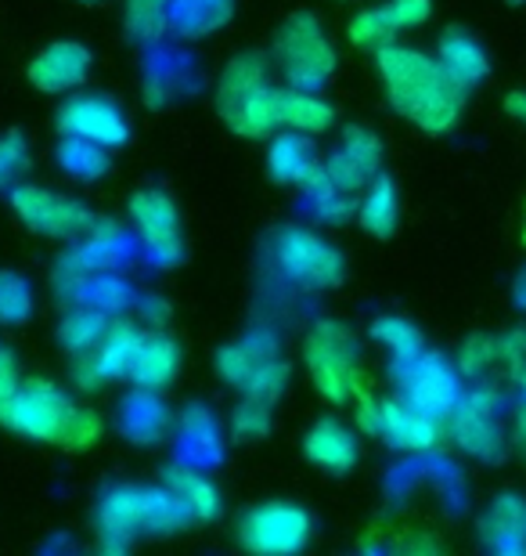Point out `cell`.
Masks as SVG:
<instances>
[{
  "label": "cell",
  "instance_id": "obj_31",
  "mask_svg": "<svg viewBox=\"0 0 526 556\" xmlns=\"http://www.w3.org/2000/svg\"><path fill=\"white\" fill-rule=\"evenodd\" d=\"M397 33H400V22L394 15V8H389V0L375 8H361L350 18V26H346L350 43H357V48H364V51L389 48V43H397Z\"/></svg>",
  "mask_w": 526,
  "mask_h": 556
},
{
  "label": "cell",
  "instance_id": "obj_29",
  "mask_svg": "<svg viewBox=\"0 0 526 556\" xmlns=\"http://www.w3.org/2000/svg\"><path fill=\"white\" fill-rule=\"evenodd\" d=\"M357 220L368 236L375 239H389L400 225V199H397V185L389 181L386 174H375L368 181L361 203H357Z\"/></svg>",
  "mask_w": 526,
  "mask_h": 556
},
{
  "label": "cell",
  "instance_id": "obj_13",
  "mask_svg": "<svg viewBox=\"0 0 526 556\" xmlns=\"http://www.w3.org/2000/svg\"><path fill=\"white\" fill-rule=\"evenodd\" d=\"M321 166L332 188H339L343 195H357V192H364L368 181H372L379 170H383V141L368 127H350L339 138V144L324 155Z\"/></svg>",
  "mask_w": 526,
  "mask_h": 556
},
{
  "label": "cell",
  "instance_id": "obj_18",
  "mask_svg": "<svg viewBox=\"0 0 526 556\" xmlns=\"http://www.w3.org/2000/svg\"><path fill=\"white\" fill-rule=\"evenodd\" d=\"M278 358V340L271 329H253L245 332L239 343H228L217 354V372L231 391H245L249 380L264 369L267 362Z\"/></svg>",
  "mask_w": 526,
  "mask_h": 556
},
{
  "label": "cell",
  "instance_id": "obj_36",
  "mask_svg": "<svg viewBox=\"0 0 526 556\" xmlns=\"http://www.w3.org/2000/svg\"><path fill=\"white\" fill-rule=\"evenodd\" d=\"M33 307H37V300H33L29 278L18 271H0V326H26Z\"/></svg>",
  "mask_w": 526,
  "mask_h": 556
},
{
  "label": "cell",
  "instance_id": "obj_6",
  "mask_svg": "<svg viewBox=\"0 0 526 556\" xmlns=\"http://www.w3.org/2000/svg\"><path fill=\"white\" fill-rule=\"evenodd\" d=\"M394 380H397V394L405 397V402L419 405L422 413H429L436 419L451 416L454 405L462 402V394H465L458 365L429 351H422L408 362H397Z\"/></svg>",
  "mask_w": 526,
  "mask_h": 556
},
{
  "label": "cell",
  "instance_id": "obj_24",
  "mask_svg": "<svg viewBox=\"0 0 526 556\" xmlns=\"http://www.w3.org/2000/svg\"><path fill=\"white\" fill-rule=\"evenodd\" d=\"M484 539L501 553H526V498L523 495H498L487 506L484 520Z\"/></svg>",
  "mask_w": 526,
  "mask_h": 556
},
{
  "label": "cell",
  "instance_id": "obj_25",
  "mask_svg": "<svg viewBox=\"0 0 526 556\" xmlns=\"http://www.w3.org/2000/svg\"><path fill=\"white\" fill-rule=\"evenodd\" d=\"M170 408H166L155 391H133L127 402H123L119 413V430L127 433L133 444H159L170 430Z\"/></svg>",
  "mask_w": 526,
  "mask_h": 556
},
{
  "label": "cell",
  "instance_id": "obj_3",
  "mask_svg": "<svg viewBox=\"0 0 526 556\" xmlns=\"http://www.w3.org/2000/svg\"><path fill=\"white\" fill-rule=\"evenodd\" d=\"M304 362L310 372V383L318 394L332 405L354 402V391L364 383L361 376V348L354 332L335 318H321L304 340Z\"/></svg>",
  "mask_w": 526,
  "mask_h": 556
},
{
  "label": "cell",
  "instance_id": "obj_12",
  "mask_svg": "<svg viewBox=\"0 0 526 556\" xmlns=\"http://www.w3.org/2000/svg\"><path fill=\"white\" fill-rule=\"evenodd\" d=\"M54 119H59L65 138H84L102 144V149H116L130 138L127 113L105 94H69Z\"/></svg>",
  "mask_w": 526,
  "mask_h": 556
},
{
  "label": "cell",
  "instance_id": "obj_34",
  "mask_svg": "<svg viewBox=\"0 0 526 556\" xmlns=\"http://www.w3.org/2000/svg\"><path fill=\"white\" fill-rule=\"evenodd\" d=\"M372 337H375V343H383V348L394 354V362H408L425 351L422 329L400 315H379L372 321Z\"/></svg>",
  "mask_w": 526,
  "mask_h": 556
},
{
  "label": "cell",
  "instance_id": "obj_44",
  "mask_svg": "<svg viewBox=\"0 0 526 556\" xmlns=\"http://www.w3.org/2000/svg\"><path fill=\"white\" fill-rule=\"evenodd\" d=\"M138 311H141L144 329H166V321H170V304H166L163 296H141Z\"/></svg>",
  "mask_w": 526,
  "mask_h": 556
},
{
  "label": "cell",
  "instance_id": "obj_23",
  "mask_svg": "<svg viewBox=\"0 0 526 556\" xmlns=\"http://www.w3.org/2000/svg\"><path fill=\"white\" fill-rule=\"evenodd\" d=\"M321 166V155L315 152V141L310 135H299V130H282L271 141V152H267V170H271L282 185H304L310 174Z\"/></svg>",
  "mask_w": 526,
  "mask_h": 556
},
{
  "label": "cell",
  "instance_id": "obj_49",
  "mask_svg": "<svg viewBox=\"0 0 526 556\" xmlns=\"http://www.w3.org/2000/svg\"><path fill=\"white\" fill-rule=\"evenodd\" d=\"M516 383H519V391H523V397H526V369H523V372L516 376Z\"/></svg>",
  "mask_w": 526,
  "mask_h": 556
},
{
  "label": "cell",
  "instance_id": "obj_33",
  "mask_svg": "<svg viewBox=\"0 0 526 556\" xmlns=\"http://www.w3.org/2000/svg\"><path fill=\"white\" fill-rule=\"evenodd\" d=\"M170 4L174 0H127L123 8L127 37L138 43H155L170 26Z\"/></svg>",
  "mask_w": 526,
  "mask_h": 556
},
{
  "label": "cell",
  "instance_id": "obj_50",
  "mask_svg": "<svg viewBox=\"0 0 526 556\" xmlns=\"http://www.w3.org/2000/svg\"><path fill=\"white\" fill-rule=\"evenodd\" d=\"M523 247H526V217H523Z\"/></svg>",
  "mask_w": 526,
  "mask_h": 556
},
{
  "label": "cell",
  "instance_id": "obj_38",
  "mask_svg": "<svg viewBox=\"0 0 526 556\" xmlns=\"http://www.w3.org/2000/svg\"><path fill=\"white\" fill-rule=\"evenodd\" d=\"M231 430L239 441L267 438V430H271V405L256 402V397H242V405L231 413Z\"/></svg>",
  "mask_w": 526,
  "mask_h": 556
},
{
  "label": "cell",
  "instance_id": "obj_51",
  "mask_svg": "<svg viewBox=\"0 0 526 556\" xmlns=\"http://www.w3.org/2000/svg\"><path fill=\"white\" fill-rule=\"evenodd\" d=\"M512 4H526V0H512Z\"/></svg>",
  "mask_w": 526,
  "mask_h": 556
},
{
  "label": "cell",
  "instance_id": "obj_10",
  "mask_svg": "<svg viewBox=\"0 0 526 556\" xmlns=\"http://www.w3.org/2000/svg\"><path fill=\"white\" fill-rule=\"evenodd\" d=\"M451 438L465 455L479 463H495L505 455V427L498 416V394L490 387L476 383L462 394V402L451 413Z\"/></svg>",
  "mask_w": 526,
  "mask_h": 556
},
{
  "label": "cell",
  "instance_id": "obj_7",
  "mask_svg": "<svg viewBox=\"0 0 526 556\" xmlns=\"http://www.w3.org/2000/svg\"><path fill=\"white\" fill-rule=\"evenodd\" d=\"M310 514L296 503H260L239 520V546L256 556H288L310 542Z\"/></svg>",
  "mask_w": 526,
  "mask_h": 556
},
{
  "label": "cell",
  "instance_id": "obj_1",
  "mask_svg": "<svg viewBox=\"0 0 526 556\" xmlns=\"http://www.w3.org/2000/svg\"><path fill=\"white\" fill-rule=\"evenodd\" d=\"M375 70L383 76L389 105L425 135H447L465 109V87L444 70L433 54L405 43L375 51Z\"/></svg>",
  "mask_w": 526,
  "mask_h": 556
},
{
  "label": "cell",
  "instance_id": "obj_27",
  "mask_svg": "<svg viewBox=\"0 0 526 556\" xmlns=\"http://www.w3.org/2000/svg\"><path fill=\"white\" fill-rule=\"evenodd\" d=\"M166 488L177 495V503L188 509L192 520H217L220 517V492L198 466L177 463L166 470Z\"/></svg>",
  "mask_w": 526,
  "mask_h": 556
},
{
  "label": "cell",
  "instance_id": "obj_11",
  "mask_svg": "<svg viewBox=\"0 0 526 556\" xmlns=\"http://www.w3.org/2000/svg\"><path fill=\"white\" fill-rule=\"evenodd\" d=\"M130 217L133 231H138L144 257L155 268H174L184 253L181 242V217H177V203L159 188H141L130 199Z\"/></svg>",
  "mask_w": 526,
  "mask_h": 556
},
{
  "label": "cell",
  "instance_id": "obj_21",
  "mask_svg": "<svg viewBox=\"0 0 526 556\" xmlns=\"http://www.w3.org/2000/svg\"><path fill=\"white\" fill-rule=\"evenodd\" d=\"M436 62H440L444 70L465 87V91H473L476 84H484L487 73H490L487 51L479 48V40L469 37L465 29H447L444 33L440 43H436Z\"/></svg>",
  "mask_w": 526,
  "mask_h": 556
},
{
  "label": "cell",
  "instance_id": "obj_39",
  "mask_svg": "<svg viewBox=\"0 0 526 556\" xmlns=\"http://www.w3.org/2000/svg\"><path fill=\"white\" fill-rule=\"evenodd\" d=\"M285 383H288V365H285V358L278 354V358H271L264 365L260 372L253 376L249 380V387H245V397H256V402H267V405H274L278 397L285 394Z\"/></svg>",
  "mask_w": 526,
  "mask_h": 556
},
{
  "label": "cell",
  "instance_id": "obj_5",
  "mask_svg": "<svg viewBox=\"0 0 526 556\" xmlns=\"http://www.w3.org/2000/svg\"><path fill=\"white\" fill-rule=\"evenodd\" d=\"M76 408L80 405L59 383L37 376V380H22L8 397H0V427L40 444H59Z\"/></svg>",
  "mask_w": 526,
  "mask_h": 556
},
{
  "label": "cell",
  "instance_id": "obj_45",
  "mask_svg": "<svg viewBox=\"0 0 526 556\" xmlns=\"http://www.w3.org/2000/svg\"><path fill=\"white\" fill-rule=\"evenodd\" d=\"M18 383H22V376H18L15 354H11V351L4 348V343H0V397H8Z\"/></svg>",
  "mask_w": 526,
  "mask_h": 556
},
{
  "label": "cell",
  "instance_id": "obj_30",
  "mask_svg": "<svg viewBox=\"0 0 526 556\" xmlns=\"http://www.w3.org/2000/svg\"><path fill=\"white\" fill-rule=\"evenodd\" d=\"M223 124H228L234 135L242 138H267L278 130V113H274V87H264V91L249 94L245 102L223 113Z\"/></svg>",
  "mask_w": 526,
  "mask_h": 556
},
{
  "label": "cell",
  "instance_id": "obj_16",
  "mask_svg": "<svg viewBox=\"0 0 526 556\" xmlns=\"http://www.w3.org/2000/svg\"><path fill=\"white\" fill-rule=\"evenodd\" d=\"M379 438H386L400 452H429L440 441V419L422 413L419 405L405 397H389L383 402V419H379Z\"/></svg>",
  "mask_w": 526,
  "mask_h": 556
},
{
  "label": "cell",
  "instance_id": "obj_48",
  "mask_svg": "<svg viewBox=\"0 0 526 556\" xmlns=\"http://www.w3.org/2000/svg\"><path fill=\"white\" fill-rule=\"evenodd\" d=\"M519 304L526 307V275L519 278Z\"/></svg>",
  "mask_w": 526,
  "mask_h": 556
},
{
  "label": "cell",
  "instance_id": "obj_46",
  "mask_svg": "<svg viewBox=\"0 0 526 556\" xmlns=\"http://www.w3.org/2000/svg\"><path fill=\"white\" fill-rule=\"evenodd\" d=\"M505 113L512 119H519V124H526V91H509L505 94Z\"/></svg>",
  "mask_w": 526,
  "mask_h": 556
},
{
  "label": "cell",
  "instance_id": "obj_8",
  "mask_svg": "<svg viewBox=\"0 0 526 556\" xmlns=\"http://www.w3.org/2000/svg\"><path fill=\"white\" fill-rule=\"evenodd\" d=\"M274 264L288 282L304 289H332L343 282V253L307 228L278 231Z\"/></svg>",
  "mask_w": 526,
  "mask_h": 556
},
{
  "label": "cell",
  "instance_id": "obj_37",
  "mask_svg": "<svg viewBox=\"0 0 526 556\" xmlns=\"http://www.w3.org/2000/svg\"><path fill=\"white\" fill-rule=\"evenodd\" d=\"M501 369V354H498V337L490 332H473L462 351H458V372L469 376V380H484L487 372Z\"/></svg>",
  "mask_w": 526,
  "mask_h": 556
},
{
  "label": "cell",
  "instance_id": "obj_14",
  "mask_svg": "<svg viewBox=\"0 0 526 556\" xmlns=\"http://www.w3.org/2000/svg\"><path fill=\"white\" fill-rule=\"evenodd\" d=\"M141 332L144 329H138L133 321H108V329H105V337L98 340V348L80 354V358H73L76 387H80V391H98V387L127 376L133 351H138V343H141Z\"/></svg>",
  "mask_w": 526,
  "mask_h": 556
},
{
  "label": "cell",
  "instance_id": "obj_32",
  "mask_svg": "<svg viewBox=\"0 0 526 556\" xmlns=\"http://www.w3.org/2000/svg\"><path fill=\"white\" fill-rule=\"evenodd\" d=\"M105 329H108V315H105V311H98L91 304H80V307H73L69 315L62 318L59 343L73 354V358H80V354L98 348V340L105 337Z\"/></svg>",
  "mask_w": 526,
  "mask_h": 556
},
{
  "label": "cell",
  "instance_id": "obj_4",
  "mask_svg": "<svg viewBox=\"0 0 526 556\" xmlns=\"http://www.w3.org/2000/svg\"><path fill=\"white\" fill-rule=\"evenodd\" d=\"M274 65L296 91H321L335 73V48L324 33L321 18L310 11H296L285 18L274 40Z\"/></svg>",
  "mask_w": 526,
  "mask_h": 556
},
{
  "label": "cell",
  "instance_id": "obj_9",
  "mask_svg": "<svg viewBox=\"0 0 526 556\" xmlns=\"http://www.w3.org/2000/svg\"><path fill=\"white\" fill-rule=\"evenodd\" d=\"M11 210L29 231H40L48 239H80L91 228L94 214L76 199L51 192L43 185H11Z\"/></svg>",
  "mask_w": 526,
  "mask_h": 556
},
{
  "label": "cell",
  "instance_id": "obj_22",
  "mask_svg": "<svg viewBox=\"0 0 526 556\" xmlns=\"http://www.w3.org/2000/svg\"><path fill=\"white\" fill-rule=\"evenodd\" d=\"M274 113H278V130H299V135H324L335 124V109L318 98L315 91H274Z\"/></svg>",
  "mask_w": 526,
  "mask_h": 556
},
{
  "label": "cell",
  "instance_id": "obj_43",
  "mask_svg": "<svg viewBox=\"0 0 526 556\" xmlns=\"http://www.w3.org/2000/svg\"><path fill=\"white\" fill-rule=\"evenodd\" d=\"M389 8H394L400 29H419L433 15V0H389Z\"/></svg>",
  "mask_w": 526,
  "mask_h": 556
},
{
  "label": "cell",
  "instance_id": "obj_41",
  "mask_svg": "<svg viewBox=\"0 0 526 556\" xmlns=\"http://www.w3.org/2000/svg\"><path fill=\"white\" fill-rule=\"evenodd\" d=\"M26 163H29L26 138H22L18 130H8V135L0 138V185H15L22 170H26Z\"/></svg>",
  "mask_w": 526,
  "mask_h": 556
},
{
  "label": "cell",
  "instance_id": "obj_2",
  "mask_svg": "<svg viewBox=\"0 0 526 556\" xmlns=\"http://www.w3.org/2000/svg\"><path fill=\"white\" fill-rule=\"evenodd\" d=\"M94 517H98V539H102V549L108 553L130 549L141 535H174V531L192 525L188 509L177 503V495L166 484L108 488L94 509Z\"/></svg>",
  "mask_w": 526,
  "mask_h": 556
},
{
  "label": "cell",
  "instance_id": "obj_17",
  "mask_svg": "<svg viewBox=\"0 0 526 556\" xmlns=\"http://www.w3.org/2000/svg\"><path fill=\"white\" fill-rule=\"evenodd\" d=\"M181 372V348L177 340L166 337L163 329H144L141 343L130 358L127 380L141 391H163L174 383V376Z\"/></svg>",
  "mask_w": 526,
  "mask_h": 556
},
{
  "label": "cell",
  "instance_id": "obj_47",
  "mask_svg": "<svg viewBox=\"0 0 526 556\" xmlns=\"http://www.w3.org/2000/svg\"><path fill=\"white\" fill-rule=\"evenodd\" d=\"M512 441H516V444H519V452L526 455V408L516 416V433H512Z\"/></svg>",
  "mask_w": 526,
  "mask_h": 556
},
{
  "label": "cell",
  "instance_id": "obj_40",
  "mask_svg": "<svg viewBox=\"0 0 526 556\" xmlns=\"http://www.w3.org/2000/svg\"><path fill=\"white\" fill-rule=\"evenodd\" d=\"M98 438H102V416L91 413V408H76V416L69 427H65L59 444L69 452H84V448H91V444H98Z\"/></svg>",
  "mask_w": 526,
  "mask_h": 556
},
{
  "label": "cell",
  "instance_id": "obj_28",
  "mask_svg": "<svg viewBox=\"0 0 526 556\" xmlns=\"http://www.w3.org/2000/svg\"><path fill=\"white\" fill-rule=\"evenodd\" d=\"M267 84V59L256 51H245L239 54V59H231L228 65H223L220 80H217V109L220 116L228 113V109H234L239 102H245L249 94L264 91Z\"/></svg>",
  "mask_w": 526,
  "mask_h": 556
},
{
  "label": "cell",
  "instance_id": "obj_35",
  "mask_svg": "<svg viewBox=\"0 0 526 556\" xmlns=\"http://www.w3.org/2000/svg\"><path fill=\"white\" fill-rule=\"evenodd\" d=\"M59 166L76 181H98L108 170V149L84 138H65L59 144Z\"/></svg>",
  "mask_w": 526,
  "mask_h": 556
},
{
  "label": "cell",
  "instance_id": "obj_42",
  "mask_svg": "<svg viewBox=\"0 0 526 556\" xmlns=\"http://www.w3.org/2000/svg\"><path fill=\"white\" fill-rule=\"evenodd\" d=\"M354 405H357V427H361L364 433H372V438H379V419H383V402H379V397L361 383V387L354 391Z\"/></svg>",
  "mask_w": 526,
  "mask_h": 556
},
{
  "label": "cell",
  "instance_id": "obj_26",
  "mask_svg": "<svg viewBox=\"0 0 526 556\" xmlns=\"http://www.w3.org/2000/svg\"><path fill=\"white\" fill-rule=\"evenodd\" d=\"M234 15V0H174L166 33L181 40H203L223 29Z\"/></svg>",
  "mask_w": 526,
  "mask_h": 556
},
{
  "label": "cell",
  "instance_id": "obj_19",
  "mask_svg": "<svg viewBox=\"0 0 526 556\" xmlns=\"http://www.w3.org/2000/svg\"><path fill=\"white\" fill-rule=\"evenodd\" d=\"M307 459L329 473H346L357 463V438L339 419H318L304 438Z\"/></svg>",
  "mask_w": 526,
  "mask_h": 556
},
{
  "label": "cell",
  "instance_id": "obj_15",
  "mask_svg": "<svg viewBox=\"0 0 526 556\" xmlns=\"http://www.w3.org/2000/svg\"><path fill=\"white\" fill-rule=\"evenodd\" d=\"M91 65H94L91 48H84L80 40H59V43H48V48L29 62L26 76L43 94H69V91H80L87 84Z\"/></svg>",
  "mask_w": 526,
  "mask_h": 556
},
{
  "label": "cell",
  "instance_id": "obj_20",
  "mask_svg": "<svg viewBox=\"0 0 526 556\" xmlns=\"http://www.w3.org/2000/svg\"><path fill=\"white\" fill-rule=\"evenodd\" d=\"M177 455H181V463L198 466V470H209L213 463H220L223 441L206 408H184L181 422H177Z\"/></svg>",
  "mask_w": 526,
  "mask_h": 556
}]
</instances>
